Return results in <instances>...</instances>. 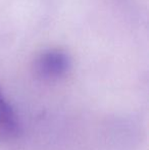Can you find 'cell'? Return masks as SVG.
Returning <instances> with one entry per match:
<instances>
[{
	"instance_id": "6da1fadb",
	"label": "cell",
	"mask_w": 149,
	"mask_h": 150,
	"mask_svg": "<svg viewBox=\"0 0 149 150\" xmlns=\"http://www.w3.org/2000/svg\"><path fill=\"white\" fill-rule=\"evenodd\" d=\"M71 67L70 56L61 50L53 49L43 52L34 64L35 74L42 80L52 81L64 76Z\"/></svg>"
},
{
	"instance_id": "7a4b0ae2",
	"label": "cell",
	"mask_w": 149,
	"mask_h": 150,
	"mask_svg": "<svg viewBox=\"0 0 149 150\" xmlns=\"http://www.w3.org/2000/svg\"><path fill=\"white\" fill-rule=\"evenodd\" d=\"M22 133V128L11 105L6 101L0 89V142L16 139Z\"/></svg>"
}]
</instances>
